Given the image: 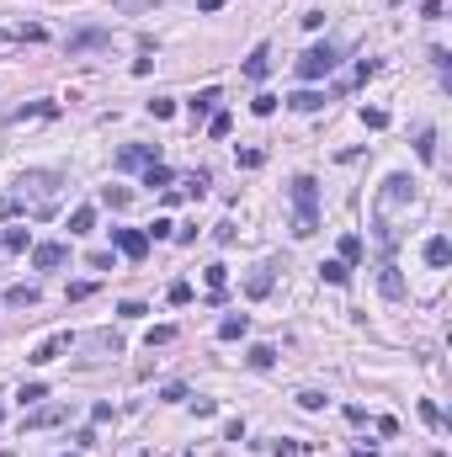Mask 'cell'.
Masks as SVG:
<instances>
[{"mask_svg": "<svg viewBox=\"0 0 452 457\" xmlns=\"http://www.w3.org/2000/svg\"><path fill=\"white\" fill-rule=\"evenodd\" d=\"M335 59H341V53H335L330 43H314V49L298 59V80H309V85H314V80H325V75L335 70Z\"/></svg>", "mask_w": 452, "mask_h": 457, "instance_id": "1", "label": "cell"}, {"mask_svg": "<svg viewBox=\"0 0 452 457\" xmlns=\"http://www.w3.org/2000/svg\"><path fill=\"white\" fill-rule=\"evenodd\" d=\"M112 245H118V255H128V261H144V255H149V234H144V228H112Z\"/></svg>", "mask_w": 452, "mask_h": 457, "instance_id": "2", "label": "cell"}, {"mask_svg": "<svg viewBox=\"0 0 452 457\" xmlns=\"http://www.w3.org/2000/svg\"><path fill=\"white\" fill-rule=\"evenodd\" d=\"M144 165H160V144H128V149H118V170H144Z\"/></svg>", "mask_w": 452, "mask_h": 457, "instance_id": "3", "label": "cell"}, {"mask_svg": "<svg viewBox=\"0 0 452 457\" xmlns=\"http://www.w3.org/2000/svg\"><path fill=\"white\" fill-rule=\"evenodd\" d=\"M70 346H75V335H70V330H59V335H48V340H43V346H37L27 361H32V367H48V361H59Z\"/></svg>", "mask_w": 452, "mask_h": 457, "instance_id": "4", "label": "cell"}, {"mask_svg": "<svg viewBox=\"0 0 452 457\" xmlns=\"http://www.w3.org/2000/svg\"><path fill=\"white\" fill-rule=\"evenodd\" d=\"M287 192H293V207H298V213H314V207H320V181H314V176H298Z\"/></svg>", "mask_w": 452, "mask_h": 457, "instance_id": "5", "label": "cell"}, {"mask_svg": "<svg viewBox=\"0 0 452 457\" xmlns=\"http://www.w3.org/2000/svg\"><path fill=\"white\" fill-rule=\"evenodd\" d=\"M70 261V245H32V266L37 271H59Z\"/></svg>", "mask_w": 452, "mask_h": 457, "instance_id": "6", "label": "cell"}, {"mask_svg": "<svg viewBox=\"0 0 452 457\" xmlns=\"http://www.w3.org/2000/svg\"><path fill=\"white\" fill-rule=\"evenodd\" d=\"M272 282H277V266L266 261V266H256V271L245 277V292H250V298H266V292H272Z\"/></svg>", "mask_w": 452, "mask_h": 457, "instance_id": "7", "label": "cell"}, {"mask_svg": "<svg viewBox=\"0 0 452 457\" xmlns=\"http://www.w3.org/2000/svg\"><path fill=\"white\" fill-rule=\"evenodd\" d=\"M410 186H415L410 176H389V181H383V207H399V202H410Z\"/></svg>", "mask_w": 452, "mask_h": 457, "instance_id": "8", "label": "cell"}, {"mask_svg": "<svg viewBox=\"0 0 452 457\" xmlns=\"http://www.w3.org/2000/svg\"><path fill=\"white\" fill-rule=\"evenodd\" d=\"M378 288H383V298H405V277H399V266H394V261H383Z\"/></svg>", "mask_w": 452, "mask_h": 457, "instance_id": "9", "label": "cell"}, {"mask_svg": "<svg viewBox=\"0 0 452 457\" xmlns=\"http://www.w3.org/2000/svg\"><path fill=\"white\" fill-rule=\"evenodd\" d=\"M266 75H272V49L261 43V49L245 59V80H266Z\"/></svg>", "mask_w": 452, "mask_h": 457, "instance_id": "10", "label": "cell"}, {"mask_svg": "<svg viewBox=\"0 0 452 457\" xmlns=\"http://www.w3.org/2000/svg\"><path fill=\"white\" fill-rule=\"evenodd\" d=\"M250 330V314H224V319H218V340H239Z\"/></svg>", "mask_w": 452, "mask_h": 457, "instance_id": "11", "label": "cell"}, {"mask_svg": "<svg viewBox=\"0 0 452 457\" xmlns=\"http://www.w3.org/2000/svg\"><path fill=\"white\" fill-rule=\"evenodd\" d=\"M415 155H420V165L437 160V128H415Z\"/></svg>", "mask_w": 452, "mask_h": 457, "instance_id": "12", "label": "cell"}, {"mask_svg": "<svg viewBox=\"0 0 452 457\" xmlns=\"http://www.w3.org/2000/svg\"><path fill=\"white\" fill-rule=\"evenodd\" d=\"M6 303H11V309H37V288H32V282H22V288H6Z\"/></svg>", "mask_w": 452, "mask_h": 457, "instance_id": "13", "label": "cell"}, {"mask_svg": "<svg viewBox=\"0 0 452 457\" xmlns=\"http://www.w3.org/2000/svg\"><path fill=\"white\" fill-rule=\"evenodd\" d=\"M59 420H64V404H48L37 415H27V431H43V425H59Z\"/></svg>", "mask_w": 452, "mask_h": 457, "instance_id": "14", "label": "cell"}, {"mask_svg": "<svg viewBox=\"0 0 452 457\" xmlns=\"http://www.w3.org/2000/svg\"><path fill=\"white\" fill-rule=\"evenodd\" d=\"M287 107H293V112H320L325 96H320V91H293V96H287Z\"/></svg>", "mask_w": 452, "mask_h": 457, "instance_id": "15", "label": "cell"}, {"mask_svg": "<svg viewBox=\"0 0 452 457\" xmlns=\"http://www.w3.org/2000/svg\"><path fill=\"white\" fill-rule=\"evenodd\" d=\"M426 261H431V266H447V261H452V245L441 240V234H431V240H426Z\"/></svg>", "mask_w": 452, "mask_h": 457, "instance_id": "16", "label": "cell"}, {"mask_svg": "<svg viewBox=\"0 0 452 457\" xmlns=\"http://www.w3.org/2000/svg\"><path fill=\"white\" fill-rule=\"evenodd\" d=\"M208 186H213V181H208V170H197V176H187V181H181V197H197V202H203V197H208Z\"/></svg>", "mask_w": 452, "mask_h": 457, "instance_id": "17", "label": "cell"}, {"mask_svg": "<svg viewBox=\"0 0 452 457\" xmlns=\"http://www.w3.org/2000/svg\"><path fill=\"white\" fill-rule=\"evenodd\" d=\"M218 101H224V96H218L213 85H208V91H197V96H192V117H203V112H218Z\"/></svg>", "mask_w": 452, "mask_h": 457, "instance_id": "18", "label": "cell"}, {"mask_svg": "<svg viewBox=\"0 0 452 457\" xmlns=\"http://www.w3.org/2000/svg\"><path fill=\"white\" fill-rule=\"evenodd\" d=\"M224 288H229V266H208V298H224Z\"/></svg>", "mask_w": 452, "mask_h": 457, "instance_id": "19", "label": "cell"}, {"mask_svg": "<svg viewBox=\"0 0 452 457\" xmlns=\"http://www.w3.org/2000/svg\"><path fill=\"white\" fill-rule=\"evenodd\" d=\"M320 277L330 282V288H346V277H351V266H346V261H325V266H320Z\"/></svg>", "mask_w": 452, "mask_h": 457, "instance_id": "20", "label": "cell"}, {"mask_svg": "<svg viewBox=\"0 0 452 457\" xmlns=\"http://www.w3.org/2000/svg\"><path fill=\"white\" fill-rule=\"evenodd\" d=\"M245 361H250V367H256V373H266V367H272V361H277V351H272V346H266V340H261V346H250V351H245Z\"/></svg>", "mask_w": 452, "mask_h": 457, "instance_id": "21", "label": "cell"}, {"mask_svg": "<svg viewBox=\"0 0 452 457\" xmlns=\"http://www.w3.org/2000/svg\"><path fill=\"white\" fill-rule=\"evenodd\" d=\"M54 112H59L54 101H32V107H16V112H11V122H27V117H54Z\"/></svg>", "mask_w": 452, "mask_h": 457, "instance_id": "22", "label": "cell"}, {"mask_svg": "<svg viewBox=\"0 0 452 457\" xmlns=\"http://www.w3.org/2000/svg\"><path fill=\"white\" fill-rule=\"evenodd\" d=\"M96 228V207H75L70 213V234H91Z\"/></svg>", "mask_w": 452, "mask_h": 457, "instance_id": "23", "label": "cell"}, {"mask_svg": "<svg viewBox=\"0 0 452 457\" xmlns=\"http://www.w3.org/2000/svg\"><path fill=\"white\" fill-rule=\"evenodd\" d=\"M144 186H155V192H170V170H165V165H144Z\"/></svg>", "mask_w": 452, "mask_h": 457, "instance_id": "24", "label": "cell"}, {"mask_svg": "<svg viewBox=\"0 0 452 457\" xmlns=\"http://www.w3.org/2000/svg\"><path fill=\"white\" fill-rule=\"evenodd\" d=\"M341 261H346V266L362 261V234H341Z\"/></svg>", "mask_w": 452, "mask_h": 457, "instance_id": "25", "label": "cell"}, {"mask_svg": "<svg viewBox=\"0 0 452 457\" xmlns=\"http://www.w3.org/2000/svg\"><path fill=\"white\" fill-rule=\"evenodd\" d=\"M43 399H48V388H43V383H22L16 404H22V409H32V404H43Z\"/></svg>", "mask_w": 452, "mask_h": 457, "instance_id": "26", "label": "cell"}, {"mask_svg": "<svg viewBox=\"0 0 452 457\" xmlns=\"http://www.w3.org/2000/svg\"><path fill=\"white\" fill-rule=\"evenodd\" d=\"M314 228H320V213H293V234L298 240H309Z\"/></svg>", "mask_w": 452, "mask_h": 457, "instance_id": "27", "label": "cell"}, {"mask_svg": "<svg viewBox=\"0 0 452 457\" xmlns=\"http://www.w3.org/2000/svg\"><path fill=\"white\" fill-rule=\"evenodd\" d=\"M101 202H107V207H128L133 192H128V186H101Z\"/></svg>", "mask_w": 452, "mask_h": 457, "instance_id": "28", "label": "cell"}, {"mask_svg": "<svg viewBox=\"0 0 452 457\" xmlns=\"http://www.w3.org/2000/svg\"><path fill=\"white\" fill-rule=\"evenodd\" d=\"M362 128H372V133L389 128V112H383V107H362Z\"/></svg>", "mask_w": 452, "mask_h": 457, "instance_id": "29", "label": "cell"}, {"mask_svg": "<svg viewBox=\"0 0 452 457\" xmlns=\"http://www.w3.org/2000/svg\"><path fill=\"white\" fill-rule=\"evenodd\" d=\"M144 340H149V351H155V346H170V340H176V325H155Z\"/></svg>", "mask_w": 452, "mask_h": 457, "instance_id": "30", "label": "cell"}, {"mask_svg": "<svg viewBox=\"0 0 452 457\" xmlns=\"http://www.w3.org/2000/svg\"><path fill=\"white\" fill-rule=\"evenodd\" d=\"M27 245H32L27 228H6V250H27Z\"/></svg>", "mask_w": 452, "mask_h": 457, "instance_id": "31", "label": "cell"}, {"mask_svg": "<svg viewBox=\"0 0 452 457\" xmlns=\"http://www.w3.org/2000/svg\"><path fill=\"white\" fill-rule=\"evenodd\" d=\"M234 160H239V165H245V170H261V165H266V155H261V149H239Z\"/></svg>", "mask_w": 452, "mask_h": 457, "instance_id": "32", "label": "cell"}, {"mask_svg": "<svg viewBox=\"0 0 452 457\" xmlns=\"http://www.w3.org/2000/svg\"><path fill=\"white\" fill-rule=\"evenodd\" d=\"M107 32H80V37H70V53H80V49H96Z\"/></svg>", "mask_w": 452, "mask_h": 457, "instance_id": "33", "label": "cell"}, {"mask_svg": "<svg viewBox=\"0 0 452 457\" xmlns=\"http://www.w3.org/2000/svg\"><path fill=\"white\" fill-rule=\"evenodd\" d=\"M149 112L165 122V117H176V101H170V96H155V101H149Z\"/></svg>", "mask_w": 452, "mask_h": 457, "instance_id": "34", "label": "cell"}, {"mask_svg": "<svg viewBox=\"0 0 452 457\" xmlns=\"http://www.w3.org/2000/svg\"><path fill=\"white\" fill-rule=\"evenodd\" d=\"M250 112H256V117H272V112H277V96H266V91H261V96L250 101Z\"/></svg>", "mask_w": 452, "mask_h": 457, "instance_id": "35", "label": "cell"}, {"mask_svg": "<svg viewBox=\"0 0 452 457\" xmlns=\"http://www.w3.org/2000/svg\"><path fill=\"white\" fill-rule=\"evenodd\" d=\"M91 292H96V282H70V292H64V298H70V303H85Z\"/></svg>", "mask_w": 452, "mask_h": 457, "instance_id": "36", "label": "cell"}, {"mask_svg": "<svg viewBox=\"0 0 452 457\" xmlns=\"http://www.w3.org/2000/svg\"><path fill=\"white\" fill-rule=\"evenodd\" d=\"M229 122H234L229 112H213V117H208V133H213V139H224V133H229Z\"/></svg>", "mask_w": 452, "mask_h": 457, "instance_id": "37", "label": "cell"}, {"mask_svg": "<svg viewBox=\"0 0 452 457\" xmlns=\"http://www.w3.org/2000/svg\"><path fill=\"white\" fill-rule=\"evenodd\" d=\"M165 298L176 303V309H181V303H192V282H170V292H165Z\"/></svg>", "mask_w": 452, "mask_h": 457, "instance_id": "38", "label": "cell"}, {"mask_svg": "<svg viewBox=\"0 0 452 457\" xmlns=\"http://www.w3.org/2000/svg\"><path fill=\"white\" fill-rule=\"evenodd\" d=\"M144 234H149V240H170V234H176V224H170V218H155V228H144Z\"/></svg>", "mask_w": 452, "mask_h": 457, "instance_id": "39", "label": "cell"}, {"mask_svg": "<svg viewBox=\"0 0 452 457\" xmlns=\"http://www.w3.org/2000/svg\"><path fill=\"white\" fill-rule=\"evenodd\" d=\"M298 404H303V409H325V394H320V388H303V394H298Z\"/></svg>", "mask_w": 452, "mask_h": 457, "instance_id": "40", "label": "cell"}, {"mask_svg": "<svg viewBox=\"0 0 452 457\" xmlns=\"http://www.w3.org/2000/svg\"><path fill=\"white\" fill-rule=\"evenodd\" d=\"M43 37H48V32L32 22V27H22V32H16V43H43Z\"/></svg>", "mask_w": 452, "mask_h": 457, "instance_id": "41", "label": "cell"}, {"mask_svg": "<svg viewBox=\"0 0 452 457\" xmlns=\"http://www.w3.org/2000/svg\"><path fill=\"white\" fill-rule=\"evenodd\" d=\"M118 314H123V319H144V314H149V309H144V303H139V298H128V303H123V309H118Z\"/></svg>", "mask_w": 452, "mask_h": 457, "instance_id": "42", "label": "cell"}, {"mask_svg": "<svg viewBox=\"0 0 452 457\" xmlns=\"http://www.w3.org/2000/svg\"><path fill=\"white\" fill-rule=\"evenodd\" d=\"M213 240L218 245H234V224H213Z\"/></svg>", "mask_w": 452, "mask_h": 457, "instance_id": "43", "label": "cell"}, {"mask_svg": "<svg viewBox=\"0 0 452 457\" xmlns=\"http://www.w3.org/2000/svg\"><path fill=\"white\" fill-rule=\"evenodd\" d=\"M420 420H426V425H441V409L431 404V399H426V404H420Z\"/></svg>", "mask_w": 452, "mask_h": 457, "instance_id": "44", "label": "cell"}, {"mask_svg": "<svg viewBox=\"0 0 452 457\" xmlns=\"http://www.w3.org/2000/svg\"><path fill=\"white\" fill-rule=\"evenodd\" d=\"M197 6H203V11H218V6H224V0H197Z\"/></svg>", "mask_w": 452, "mask_h": 457, "instance_id": "45", "label": "cell"}]
</instances>
